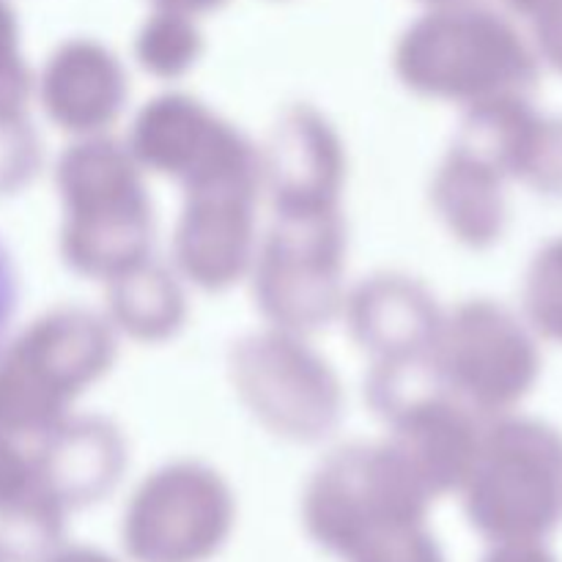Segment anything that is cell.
I'll return each mask as SVG.
<instances>
[{
    "label": "cell",
    "mask_w": 562,
    "mask_h": 562,
    "mask_svg": "<svg viewBox=\"0 0 562 562\" xmlns=\"http://www.w3.org/2000/svg\"><path fill=\"white\" fill-rule=\"evenodd\" d=\"M16 307V272L11 263L9 252L0 245V340H3L5 329H9L11 316Z\"/></svg>",
    "instance_id": "1"
}]
</instances>
